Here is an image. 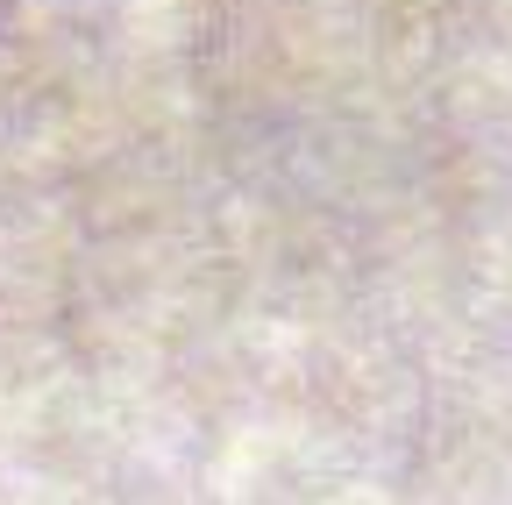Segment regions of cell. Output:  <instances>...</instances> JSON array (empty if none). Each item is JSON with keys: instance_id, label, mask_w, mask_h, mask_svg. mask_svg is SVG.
<instances>
[]
</instances>
